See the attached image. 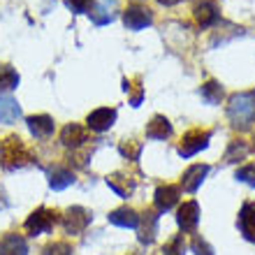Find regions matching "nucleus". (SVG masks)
Listing matches in <instances>:
<instances>
[{"instance_id": "nucleus-1", "label": "nucleus", "mask_w": 255, "mask_h": 255, "mask_svg": "<svg viewBox=\"0 0 255 255\" xmlns=\"http://www.w3.org/2000/svg\"><path fill=\"white\" fill-rule=\"evenodd\" d=\"M33 153L28 151V146L16 137V134H9L0 141V165L7 169V172H14V169L28 167L33 165Z\"/></svg>"}, {"instance_id": "nucleus-2", "label": "nucleus", "mask_w": 255, "mask_h": 255, "mask_svg": "<svg viewBox=\"0 0 255 255\" xmlns=\"http://www.w3.org/2000/svg\"><path fill=\"white\" fill-rule=\"evenodd\" d=\"M228 119L239 130H249L255 119V93H235L228 102Z\"/></svg>"}, {"instance_id": "nucleus-3", "label": "nucleus", "mask_w": 255, "mask_h": 255, "mask_svg": "<svg viewBox=\"0 0 255 255\" xmlns=\"http://www.w3.org/2000/svg\"><path fill=\"white\" fill-rule=\"evenodd\" d=\"M54 223H56V211H51V209H47V207H40L37 211H33V214L26 218L23 228H26L28 235L40 237L54 228Z\"/></svg>"}, {"instance_id": "nucleus-4", "label": "nucleus", "mask_w": 255, "mask_h": 255, "mask_svg": "<svg viewBox=\"0 0 255 255\" xmlns=\"http://www.w3.org/2000/svg\"><path fill=\"white\" fill-rule=\"evenodd\" d=\"M88 223H91V214H88L84 207L67 209L61 218V225L67 235H81V232L88 228Z\"/></svg>"}, {"instance_id": "nucleus-5", "label": "nucleus", "mask_w": 255, "mask_h": 255, "mask_svg": "<svg viewBox=\"0 0 255 255\" xmlns=\"http://www.w3.org/2000/svg\"><path fill=\"white\" fill-rule=\"evenodd\" d=\"M209 139H211V132H207V130H190V132L183 134L181 146H179V155L181 158H190L197 151L207 148Z\"/></svg>"}, {"instance_id": "nucleus-6", "label": "nucleus", "mask_w": 255, "mask_h": 255, "mask_svg": "<svg viewBox=\"0 0 255 255\" xmlns=\"http://www.w3.org/2000/svg\"><path fill=\"white\" fill-rule=\"evenodd\" d=\"M176 223H179V228L183 232L193 235L195 230H197V223H200V204L195 200L183 202L181 207H179V211H176Z\"/></svg>"}, {"instance_id": "nucleus-7", "label": "nucleus", "mask_w": 255, "mask_h": 255, "mask_svg": "<svg viewBox=\"0 0 255 255\" xmlns=\"http://www.w3.org/2000/svg\"><path fill=\"white\" fill-rule=\"evenodd\" d=\"M151 21H153V14L146 7L132 5L123 12V23H126L128 30H141V28L151 26Z\"/></svg>"}, {"instance_id": "nucleus-8", "label": "nucleus", "mask_w": 255, "mask_h": 255, "mask_svg": "<svg viewBox=\"0 0 255 255\" xmlns=\"http://www.w3.org/2000/svg\"><path fill=\"white\" fill-rule=\"evenodd\" d=\"M116 0H93V5L88 9V16L95 26H107L116 16Z\"/></svg>"}, {"instance_id": "nucleus-9", "label": "nucleus", "mask_w": 255, "mask_h": 255, "mask_svg": "<svg viewBox=\"0 0 255 255\" xmlns=\"http://www.w3.org/2000/svg\"><path fill=\"white\" fill-rule=\"evenodd\" d=\"M116 123V109H109V107H100L91 112L86 119V126L93 130V132H105L109 128Z\"/></svg>"}, {"instance_id": "nucleus-10", "label": "nucleus", "mask_w": 255, "mask_h": 255, "mask_svg": "<svg viewBox=\"0 0 255 255\" xmlns=\"http://www.w3.org/2000/svg\"><path fill=\"white\" fill-rule=\"evenodd\" d=\"M209 174V165H190L186 172H183L181 176V188L186 190V193H197V188L202 186V181L207 179Z\"/></svg>"}, {"instance_id": "nucleus-11", "label": "nucleus", "mask_w": 255, "mask_h": 255, "mask_svg": "<svg viewBox=\"0 0 255 255\" xmlns=\"http://www.w3.org/2000/svg\"><path fill=\"white\" fill-rule=\"evenodd\" d=\"M179 195H181V188H179V186H169V183L167 186H160V188L155 190V197H153L155 209H158L160 214L169 211V209L179 202Z\"/></svg>"}, {"instance_id": "nucleus-12", "label": "nucleus", "mask_w": 255, "mask_h": 255, "mask_svg": "<svg viewBox=\"0 0 255 255\" xmlns=\"http://www.w3.org/2000/svg\"><path fill=\"white\" fill-rule=\"evenodd\" d=\"M28 123V130L33 132V137H37V139H47V137H51L54 134V119L47 114H37V116H28L26 119Z\"/></svg>"}, {"instance_id": "nucleus-13", "label": "nucleus", "mask_w": 255, "mask_h": 255, "mask_svg": "<svg viewBox=\"0 0 255 255\" xmlns=\"http://www.w3.org/2000/svg\"><path fill=\"white\" fill-rule=\"evenodd\" d=\"M237 225H239V232L244 235V239L255 244V202H246L242 207Z\"/></svg>"}, {"instance_id": "nucleus-14", "label": "nucleus", "mask_w": 255, "mask_h": 255, "mask_svg": "<svg viewBox=\"0 0 255 255\" xmlns=\"http://www.w3.org/2000/svg\"><path fill=\"white\" fill-rule=\"evenodd\" d=\"M0 255H28L26 239L16 232H9L0 239Z\"/></svg>"}, {"instance_id": "nucleus-15", "label": "nucleus", "mask_w": 255, "mask_h": 255, "mask_svg": "<svg viewBox=\"0 0 255 255\" xmlns=\"http://www.w3.org/2000/svg\"><path fill=\"white\" fill-rule=\"evenodd\" d=\"M47 176H49V186H51L54 190H65L67 186H72L74 183V174L67 167H63V165H54V167H49Z\"/></svg>"}, {"instance_id": "nucleus-16", "label": "nucleus", "mask_w": 255, "mask_h": 255, "mask_svg": "<svg viewBox=\"0 0 255 255\" xmlns=\"http://www.w3.org/2000/svg\"><path fill=\"white\" fill-rule=\"evenodd\" d=\"M61 141H63V146H67V148H77V146H81V144H86L88 134L81 126L70 123V126H65L61 130Z\"/></svg>"}, {"instance_id": "nucleus-17", "label": "nucleus", "mask_w": 255, "mask_h": 255, "mask_svg": "<svg viewBox=\"0 0 255 255\" xmlns=\"http://www.w3.org/2000/svg\"><path fill=\"white\" fill-rule=\"evenodd\" d=\"M137 230H139V242L141 244H151L155 239V235H158V216L153 214V211H146V214L139 218V225H137Z\"/></svg>"}, {"instance_id": "nucleus-18", "label": "nucleus", "mask_w": 255, "mask_h": 255, "mask_svg": "<svg viewBox=\"0 0 255 255\" xmlns=\"http://www.w3.org/2000/svg\"><path fill=\"white\" fill-rule=\"evenodd\" d=\"M193 14H195V19H197V23H200L202 28L214 26V23H218V19H221V14H218V7H216L214 2H209V0L200 2V5L195 7Z\"/></svg>"}, {"instance_id": "nucleus-19", "label": "nucleus", "mask_w": 255, "mask_h": 255, "mask_svg": "<svg viewBox=\"0 0 255 255\" xmlns=\"http://www.w3.org/2000/svg\"><path fill=\"white\" fill-rule=\"evenodd\" d=\"M107 221L112 223V225H119V228H137V225H139V216H137L134 209L121 207V209H116V211H112V214L107 216Z\"/></svg>"}, {"instance_id": "nucleus-20", "label": "nucleus", "mask_w": 255, "mask_h": 255, "mask_svg": "<svg viewBox=\"0 0 255 255\" xmlns=\"http://www.w3.org/2000/svg\"><path fill=\"white\" fill-rule=\"evenodd\" d=\"M16 119H21V107L16 98L2 93L0 95V123H14Z\"/></svg>"}, {"instance_id": "nucleus-21", "label": "nucleus", "mask_w": 255, "mask_h": 255, "mask_svg": "<svg viewBox=\"0 0 255 255\" xmlns=\"http://www.w3.org/2000/svg\"><path fill=\"white\" fill-rule=\"evenodd\" d=\"M169 134H172V123L165 119V116H153L151 119V123L146 126V137L148 139H167Z\"/></svg>"}, {"instance_id": "nucleus-22", "label": "nucleus", "mask_w": 255, "mask_h": 255, "mask_svg": "<svg viewBox=\"0 0 255 255\" xmlns=\"http://www.w3.org/2000/svg\"><path fill=\"white\" fill-rule=\"evenodd\" d=\"M107 186L114 190L119 197H128V195L134 190V181L130 179V176H126V174H112V176H107Z\"/></svg>"}, {"instance_id": "nucleus-23", "label": "nucleus", "mask_w": 255, "mask_h": 255, "mask_svg": "<svg viewBox=\"0 0 255 255\" xmlns=\"http://www.w3.org/2000/svg\"><path fill=\"white\" fill-rule=\"evenodd\" d=\"M19 86V72L14 70L12 65H0V93H7V91H14Z\"/></svg>"}, {"instance_id": "nucleus-24", "label": "nucleus", "mask_w": 255, "mask_h": 255, "mask_svg": "<svg viewBox=\"0 0 255 255\" xmlns=\"http://www.w3.org/2000/svg\"><path fill=\"white\" fill-rule=\"evenodd\" d=\"M200 95H202V100L207 102V105H221L223 86L218 84V81H207V84L200 88Z\"/></svg>"}, {"instance_id": "nucleus-25", "label": "nucleus", "mask_w": 255, "mask_h": 255, "mask_svg": "<svg viewBox=\"0 0 255 255\" xmlns=\"http://www.w3.org/2000/svg\"><path fill=\"white\" fill-rule=\"evenodd\" d=\"M246 155H249V144L244 139H235V141H230V148H228V153H225V162H239Z\"/></svg>"}, {"instance_id": "nucleus-26", "label": "nucleus", "mask_w": 255, "mask_h": 255, "mask_svg": "<svg viewBox=\"0 0 255 255\" xmlns=\"http://www.w3.org/2000/svg\"><path fill=\"white\" fill-rule=\"evenodd\" d=\"M162 255H186V242H183V237L181 235L172 237V239L165 244Z\"/></svg>"}, {"instance_id": "nucleus-27", "label": "nucleus", "mask_w": 255, "mask_h": 255, "mask_svg": "<svg viewBox=\"0 0 255 255\" xmlns=\"http://www.w3.org/2000/svg\"><path fill=\"white\" fill-rule=\"evenodd\" d=\"M237 181H242V183H246V186H251V188H255V162L237 169Z\"/></svg>"}, {"instance_id": "nucleus-28", "label": "nucleus", "mask_w": 255, "mask_h": 255, "mask_svg": "<svg viewBox=\"0 0 255 255\" xmlns=\"http://www.w3.org/2000/svg\"><path fill=\"white\" fill-rule=\"evenodd\" d=\"M121 153L126 155L128 160H137L141 153V144H134V141H121Z\"/></svg>"}, {"instance_id": "nucleus-29", "label": "nucleus", "mask_w": 255, "mask_h": 255, "mask_svg": "<svg viewBox=\"0 0 255 255\" xmlns=\"http://www.w3.org/2000/svg\"><path fill=\"white\" fill-rule=\"evenodd\" d=\"M44 255H72V246L65 242H54L44 249Z\"/></svg>"}, {"instance_id": "nucleus-30", "label": "nucleus", "mask_w": 255, "mask_h": 255, "mask_svg": "<svg viewBox=\"0 0 255 255\" xmlns=\"http://www.w3.org/2000/svg\"><path fill=\"white\" fill-rule=\"evenodd\" d=\"M67 9L72 14H84L91 9V5H93V0H65Z\"/></svg>"}, {"instance_id": "nucleus-31", "label": "nucleus", "mask_w": 255, "mask_h": 255, "mask_svg": "<svg viewBox=\"0 0 255 255\" xmlns=\"http://www.w3.org/2000/svg\"><path fill=\"white\" fill-rule=\"evenodd\" d=\"M190 249H193L195 255H214V249H211V246H209L202 237H195L193 244H190Z\"/></svg>"}, {"instance_id": "nucleus-32", "label": "nucleus", "mask_w": 255, "mask_h": 255, "mask_svg": "<svg viewBox=\"0 0 255 255\" xmlns=\"http://www.w3.org/2000/svg\"><path fill=\"white\" fill-rule=\"evenodd\" d=\"M141 98H144V88H137V91H134V95L132 98H130V105H132V107H139L141 105Z\"/></svg>"}, {"instance_id": "nucleus-33", "label": "nucleus", "mask_w": 255, "mask_h": 255, "mask_svg": "<svg viewBox=\"0 0 255 255\" xmlns=\"http://www.w3.org/2000/svg\"><path fill=\"white\" fill-rule=\"evenodd\" d=\"M7 207H9V200H7L5 190H2V186H0V211H2V209H7Z\"/></svg>"}, {"instance_id": "nucleus-34", "label": "nucleus", "mask_w": 255, "mask_h": 255, "mask_svg": "<svg viewBox=\"0 0 255 255\" xmlns=\"http://www.w3.org/2000/svg\"><path fill=\"white\" fill-rule=\"evenodd\" d=\"M155 2H160V5H165V7H172V5H179L181 0H155Z\"/></svg>"}]
</instances>
